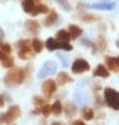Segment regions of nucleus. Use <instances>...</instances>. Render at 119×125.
<instances>
[{
    "mask_svg": "<svg viewBox=\"0 0 119 125\" xmlns=\"http://www.w3.org/2000/svg\"><path fill=\"white\" fill-rule=\"evenodd\" d=\"M18 45V56L21 60H30L33 57V52L30 48V41L29 39H20L17 43Z\"/></svg>",
    "mask_w": 119,
    "mask_h": 125,
    "instance_id": "nucleus-1",
    "label": "nucleus"
},
{
    "mask_svg": "<svg viewBox=\"0 0 119 125\" xmlns=\"http://www.w3.org/2000/svg\"><path fill=\"white\" fill-rule=\"evenodd\" d=\"M104 96L107 103V105L114 110H119V92L112 88H105Z\"/></svg>",
    "mask_w": 119,
    "mask_h": 125,
    "instance_id": "nucleus-2",
    "label": "nucleus"
},
{
    "mask_svg": "<svg viewBox=\"0 0 119 125\" xmlns=\"http://www.w3.org/2000/svg\"><path fill=\"white\" fill-rule=\"evenodd\" d=\"M56 70H57V64L54 61H47L38 72V79H44L48 75H52L56 73Z\"/></svg>",
    "mask_w": 119,
    "mask_h": 125,
    "instance_id": "nucleus-3",
    "label": "nucleus"
},
{
    "mask_svg": "<svg viewBox=\"0 0 119 125\" xmlns=\"http://www.w3.org/2000/svg\"><path fill=\"white\" fill-rule=\"evenodd\" d=\"M89 68H90L89 67V63L86 60L78 58V60L74 61V63L71 66V72L74 74H81V73H85V72L89 70Z\"/></svg>",
    "mask_w": 119,
    "mask_h": 125,
    "instance_id": "nucleus-4",
    "label": "nucleus"
},
{
    "mask_svg": "<svg viewBox=\"0 0 119 125\" xmlns=\"http://www.w3.org/2000/svg\"><path fill=\"white\" fill-rule=\"evenodd\" d=\"M21 111H20V107L17 105L11 106L9 108V111L6 113H4V118H5V123H11L13 122L14 119H17L18 117L20 115Z\"/></svg>",
    "mask_w": 119,
    "mask_h": 125,
    "instance_id": "nucleus-5",
    "label": "nucleus"
},
{
    "mask_svg": "<svg viewBox=\"0 0 119 125\" xmlns=\"http://www.w3.org/2000/svg\"><path fill=\"white\" fill-rule=\"evenodd\" d=\"M56 88H57V86H56V82L54 80H47V81H44V83L42 86V91L47 98H50L56 92Z\"/></svg>",
    "mask_w": 119,
    "mask_h": 125,
    "instance_id": "nucleus-6",
    "label": "nucleus"
},
{
    "mask_svg": "<svg viewBox=\"0 0 119 125\" xmlns=\"http://www.w3.org/2000/svg\"><path fill=\"white\" fill-rule=\"evenodd\" d=\"M17 73H18V68L11 70V72H9L6 74V76H5L6 86H14V85H17Z\"/></svg>",
    "mask_w": 119,
    "mask_h": 125,
    "instance_id": "nucleus-7",
    "label": "nucleus"
},
{
    "mask_svg": "<svg viewBox=\"0 0 119 125\" xmlns=\"http://www.w3.org/2000/svg\"><path fill=\"white\" fill-rule=\"evenodd\" d=\"M88 7L95 9V10H101V11H111L114 9V2H99V4L89 5Z\"/></svg>",
    "mask_w": 119,
    "mask_h": 125,
    "instance_id": "nucleus-8",
    "label": "nucleus"
},
{
    "mask_svg": "<svg viewBox=\"0 0 119 125\" xmlns=\"http://www.w3.org/2000/svg\"><path fill=\"white\" fill-rule=\"evenodd\" d=\"M106 64L109 70L119 72V60L118 57H106Z\"/></svg>",
    "mask_w": 119,
    "mask_h": 125,
    "instance_id": "nucleus-9",
    "label": "nucleus"
},
{
    "mask_svg": "<svg viewBox=\"0 0 119 125\" xmlns=\"http://www.w3.org/2000/svg\"><path fill=\"white\" fill-rule=\"evenodd\" d=\"M48 12H49V10H48V7L44 4H35L33 9L31 11V16H38V14L48 13Z\"/></svg>",
    "mask_w": 119,
    "mask_h": 125,
    "instance_id": "nucleus-10",
    "label": "nucleus"
},
{
    "mask_svg": "<svg viewBox=\"0 0 119 125\" xmlns=\"http://www.w3.org/2000/svg\"><path fill=\"white\" fill-rule=\"evenodd\" d=\"M93 75H94V76H100V77H109V69L105 67V66L99 64L98 67L95 68V70H94Z\"/></svg>",
    "mask_w": 119,
    "mask_h": 125,
    "instance_id": "nucleus-11",
    "label": "nucleus"
},
{
    "mask_svg": "<svg viewBox=\"0 0 119 125\" xmlns=\"http://www.w3.org/2000/svg\"><path fill=\"white\" fill-rule=\"evenodd\" d=\"M68 32H69V35H70L71 38L76 39L82 35V29L79 28V26H76V25H70L69 29H68Z\"/></svg>",
    "mask_w": 119,
    "mask_h": 125,
    "instance_id": "nucleus-12",
    "label": "nucleus"
},
{
    "mask_svg": "<svg viewBox=\"0 0 119 125\" xmlns=\"http://www.w3.org/2000/svg\"><path fill=\"white\" fill-rule=\"evenodd\" d=\"M70 38L71 37L67 30H60L56 33V41H59V42H69Z\"/></svg>",
    "mask_w": 119,
    "mask_h": 125,
    "instance_id": "nucleus-13",
    "label": "nucleus"
},
{
    "mask_svg": "<svg viewBox=\"0 0 119 125\" xmlns=\"http://www.w3.org/2000/svg\"><path fill=\"white\" fill-rule=\"evenodd\" d=\"M25 26L31 33H37L40 31V24L37 21H35V20H28L25 23Z\"/></svg>",
    "mask_w": 119,
    "mask_h": 125,
    "instance_id": "nucleus-14",
    "label": "nucleus"
},
{
    "mask_svg": "<svg viewBox=\"0 0 119 125\" xmlns=\"http://www.w3.org/2000/svg\"><path fill=\"white\" fill-rule=\"evenodd\" d=\"M57 20V13L55 11H50V13L48 14V17L44 19V25L45 26H51L52 24H55V21Z\"/></svg>",
    "mask_w": 119,
    "mask_h": 125,
    "instance_id": "nucleus-15",
    "label": "nucleus"
},
{
    "mask_svg": "<svg viewBox=\"0 0 119 125\" xmlns=\"http://www.w3.org/2000/svg\"><path fill=\"white\" fill-rule=\"evenodd\" d=\"M74 96H75V101H76L79 105H83V104H86V103L88 101L87 95H85V94H83L82 92H80V91L75 92V93H74Z\"/></svg>",
    "mask_w": 119,
    "mask_h": 125,
    "instance_id": "nucleus-16",
    "label": "nucleus"
},
{
    "mask_svg": "<svg viewBox=\"0 0 119 125\" xmlns=\"http://www.w3.org/2000/svg\"><path fill=\"white\" fill-rule=\"evenodd\" d=\"M32 47H33L35 52H40L43 50V48H44V43L40 38H33V41H32Z\"/></svg>",
    "mask_w": 119,
    "mask_h": 125,
    "instance_id": "nucleus-17",
    "label": "nucleus"
},
{
    "mask_svg": "<svg viewBox=\"0 0 119 125\" xmlns=\"http://www.w3.org/2000/svg\"><path fill=\"white\" fill-rule=\"evenodd\" d=\"M45 45L50 51H54V50L59 49V41H56L54 38H48V41L45 42Z\"/></svg>",
    "mask_w": 119,
    "mask_h": 125,
    "instance_id": "nucleus-18",
    "label": "nucleus"
},
{
    "mask_svg": "<svg viewBox=\"0 0 119 125\" xmlns=\"http://www.w3.org/2000/svg\"><path fill=\"white\" fill-rule=\"evenodd\" d=\"M57 80H59V82L61 83V85H64L66 82H70V81H73V80H71V77H70L67 73H64V72L60 73L59 75H57Z\"/></svg>",
    "mask_w": 119,
    "mask_h": 125,
    "instance_id": "nucleus-19",
    "label": "nucleus"
},
{
    "mask_svg": "<svg viewBox=\"0 0 119 125\" xmlns=\"http://www.w3.org/2000/svg\"><path fill=\"white\" fill-rule=\"evenodd\" d=\"M21 5H23V10L26 13H31V11L35 6V2H33V0H24Z\"/></svg>",
    "mask_w": 119,
    "mask_h": 125,
    "instance_id": "nucleus-20",
    "label": "nucleus"
},
{
    "mask_svg": "<svg viewBox=\"0 0 119 125\" xmlns=\"http://www.w3.org/2000/svg\"><path fill=\"white\" fill-rule=\"evenodd\" d=\"M62 104H61V101L60 100H56L55 103H54V105L51 106V111H52V113H55L56 115H59L62 113Z\"/></svg>",
    "mask_w": 119,
    "mask_h": 125,
    "instance_id": "nucleus-21",
    "label": "nucleus"
},
{
    "mask_svg": "<svg viewBox=\"0 0 119 125\" xmlns=\"http://www.w3.org/2000/svg\"><path fill=\"white\" fill-rule=\"evenodd\" d=\"M66 115H68V117H73V115L76 113V108H75V106L73 105V104H70V103H67L66 104Z\"/></svg>",
    "mask_w": 119,
    "mask_h": 125,
    "instance_id": "nucleus-22",
    "label": "nucleus"
},
{
    "mask_svg": "<svg viewBox=\"0 0 119 125\" xmlns=\"http://www.w3.org/2000/svg\"><path fill=\"white\" fill-rule=\"evenodd\" d=\"M93 117H94L93 110H90V108H85V110L82 111V118H83V119L90 120V119H93Z\"/></svg>",
    "mask_w": 119,
    "mask_h": 125,
    "instance_id": "nucleus-23",
    "label": "nucleus"
},
{
    "mask_svg": "<svg viewBox=\"0 0 119 125\" xmlns=\"http://www.w3.org/2000/svg\"><path fill=\"white\" fill-rule=\"evenodd\" d=\"M1 64H2V67H5V68H12V67H13V64H14L13 58L9 55V56L5 58L4 61H1Z\"/></svg>",
    "mask_w": 119,
    "mask_h": 125,
    "instance_id": "nucleus-24",
    "label": "nucleus"
},
{
    "mask_svg": "<svg viewBox=\"0 0 119 125\" xmlns=\"http://www.w3.org/2000/svg\"><path fill=\"white\" fill-rule=\"evenodd\" d=\"M25 79V72L23 68H18V73H17V85L21 83Z\"/></svg>",
    "mask_w": 119,
    "mask_h": 125,
    "instance_id": "nucleus-25",
    "label": "nucleus"
},
{
    "mask_svg": "<svg viewBox=\"0 0 119 125\" xmlns=\"http://www.w3.org/2000/svg\"><path fill=\"white\" fill-rule=\"evenodd\" d=\"M0 49H1L5 54H9V55H10V52L12 51V48H11L10 44L4 43V42H0Z\"/></svg>",
    "mask_w": 119,
    "mask_h": 125,
    "instance_id": "nucleus-26",
    "label": "nucleus"
},
{
    "mask_svg": "<svg viewBox=\"0 0 119 125\" xmlns=\"http://www.w3.org/2000/svg\"><path fill=\"white\" fill-rule=\"evenodd\" d=\"M51 112H52V111H51V105L45 104V105L43 106V108H42V113H43L44 117H49Z\"/></svg>",
    "mask_w": 119,
    "mask_h": 125,
    "instance_id": "nucleus-27",
    "label": "nucleus"
},
{
    "mask_svg": "<svg viewBox=\"0 0 119 125\" xmlns=\"http://www.w3.org/2000/svg\"><path fill=\"white\" fill-rule=\"evenodd\" d=\"M33 103H35V105H43L44 103H45V100H44V98H42V96H33Z\"/></svg>",
    "mask_w": 119,
    "mask_h": 125,
    "instance_id": "nucleus-28",
    "label": "nucleus"
},
{
    "mask_svg": "<svg viewBox=\"0 0 119 125\" xmlns=\"http://www.w3.org/2000/svg\"><path fill=\"white\" fill-rule=\"evenodd\" d=\"M56 1H59L60 4H61V6L64 9V10H68L69 11L70 10V6H69V4L66 1V0H56Z\"/></svg>",
    "mask_w": 119,
    "mask_h": 125,
    "instance_id": "nucleus-29",
    "label": "nucleus"
},
{
    "mask_svg": "<svg viewBox=\"0 0 119 125\" xmlns=\"http://www.w3.org/2000/svg\"><path fill=\"white\" fill-rule=\"evenodd\" d=\"M7 56H9V54H5V52H4V51L0 49V61H4V60L7 57Z\"/></svg>",
    "mask_w": 119,
    "mask_h": 125,
    "instance_id": "nucleus-30",
    "label": "nucleus"
},
{
    "mask_svg": "<svg viewBox=\"0 0 119 125\" xmlns=\"http://www.w3.org/2000/svg\"><path fill=\"white\" fill-rule=\"evenodd\" d=\"M82 19L89 21V20H95V19H97V17H90V16H88V14H86V17H83Z\"/></svg>",
    "mask_w": 119,
    "mask_h": 125,
    "instance_id": "nucleus-31",
    "label": "nucleus"
},
{
    "mask_svg": "<svg viewBox=\"0 0 119 125\" xmlns=\"http://www.w3.org/2000/svg\"><path fill=\"white\" fill-rule=\"evenodd\" d=\"M73 125H86L82 120H79V119H76V120H74L73 122Z\"/></svg>",
    "mask_w": 119,
    "mask_h": 125,
    "instance_id": "nucleus-32",
    "label": "nucleus"
},
{
    "mask_svg": "<svg viewBox=\"0 0 119 125\" xmlns=\"http://www.w3.org/2000/svg\"><path fill=\"white\" fill-rule=\"evenodd\" d=\"M5 105V99H4V95H0V107H4Z\"/></svg>",
    "mask_w": 119,
    "mask_h": 125,
    "instance_id": "nucleus-33",
    "label": "nucleus"
},
{
    "mask_svg": "<svg viewBox=\"0 0 119 125\" xmlns=\"http://www.w3.org/2000/svg\"><path fill=\"white\" fill-rule=\"evenodd\" d=\"M5 123V118H4V115H0V124Z\"/></svg>",
    "mask_w": 119,
    "mask_h": 125,
    "instance_id": "nucleus-34",
    "label": "nucleus"
},
{
    "mask_svg": "<svg viewBox=\"0 0 119 125\" xmlns=\"http://www.w3.org/2000/svg\"><path fill=\"white\" fill-rule=\"evenodd\" d=\"M4 37V32H2V30H0V38H2Z\"/></svg>",
    "mask_w": 119,
    "mask_h": 125,
    "instance_id": "nucleus-35",
    "label": "nucleus"
},
{
    "mask_svg": "<svg viewBox=\"0 0 119 125\" xmlns=\"http://www.w3.org/2000/svg\"><path fill=\"white\" fill-rule=\"evenodd\" d=\"M51 125H61V124H60V123H52Z\"/></svg>",
    "mask_w": 119,
    "mask_h": 125,
    "instance_id": "nucleus-36",
    "label": "nucleus"
},
{
    "mask_svg": "<svg viewBox=\"0 0 119 125\" xmlns=\"http://www.w3.org/2000/svg\"><path fill=\"white\" fill-rule=\"evenodd\" d=\"M118 60H119V56H118Z\"/></svg>",
    "mask_w": 119,
    "mask_h": 125,
    "instance_id": "nucleus-37",
    "label": "nucleus"
}]
</instances>
